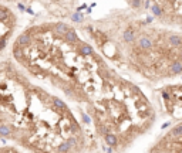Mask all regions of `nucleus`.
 <instances>
[{
	"mask_svg": "<svg viewBox=\"0 0 182 153\" xmlns=\"http://www.w3.org/2000/svg\"><path fill=\"white\" fill-rule=\"evenodd\" d=\"M0 138L41 153L81 152L85 146L70 106L12 60H0Z\"/></svg>",
	"mask_w": 182,
	"mask_h": 153,
	"instance_id": "nucleus-1",
	"label": "nucleus"
},
{
	"mask_svg": "<svg viewBox=\"0 0 182 153\" xmlns=\"http://www.w3.org/2000/svg\"><path fill=\"white\" fill-rule=\"evenodd\" d=\"M12 55L31 78L84 105L95 96L112 71L95 47L71 26L60 21L26 27L13 41Z\"/></svg>",
	"mask_w": 182,
	"mask_h": 153,
	"instance_id": "nucleus-2",
	"label": "nucleus"
},
{
	"mask_svg": "<svg viewBox=\"0 0 182 153\" xmlns=\"http://www.w3.org/2000/svg\"><path fill=\"white\" fill-rule=\"evenodd\" d=\"M90 35L105 60L148 81H162L182 74V33L154 20H121Z\"/></svg>",
	"mask_w": 182,
	"mask_h": 153,
	"instance_id": "nucleus-3",
	"label": "nucleus"
},
{
	"mask_svg": "<svg viewBox=\"0 0 182 153\" xmlns=\"http://www.w3.org/2000/svg\"><path fill=\"white\" fill-rule=\"evenodd\" d=\"M95 133L110 150H125L155 123V109L145 94L114 70L88 104Z\"/></svg>",
	"mask_w": 182,
	"mask_h": 153,
	"instance_id": "nucleus-4",
	"label": "nucleus"
},
{
	"mask_svg": "<svg viewBox=\"0 0 182 153\" xmlns=\"http://www.w3.org/2000/svg\"><path fill=\"white\" fill-rule=\"evenodd\" d=\"M147 9L159 24L182 28V0H147Z\"/></svg>",
	"mask_w": 182,
	"mask_h": 153,
	"instance_id": "nucleus-5",
	"label": "nucleus"
},
{
	"mask_svg": "<svg viewBox=\"0 0 182 153\" xmlns=\"http://www.w3.org/2000/svg\"><path fill=\"white\" fill-rule=\"evenodd\" d=\"M165 112L175 121H182V85H169L161 91Z\"/></svg>",
	"mask_w": 182,
	"mask_h": 153,
	"instance_id": "nucleus-6",
	"label": "nucleus"
},
{
	"mask_svg": "<svg viewBox=\"0 0 182 153\" xmlns=\"http://www.w3.org/2000/svg\"><path fill=\"white\" fill-rule=\"evenodd\" d=\"M17 27V16L6 4L0 3V51L5 50Z\"/></svg>",
	"mask_w": 182,
	"mask_h": 153,
	"instance_id": "nucleus-7",
	"label": "nucleus"
},
{
	"mask_svg": "<svg viewBox=\"0 0 182 153\" xmlns=\"http://www.w3.org/2000/svg\"><path fill=\"white\" fill-rule=\"evenodd\" d=\"M152 152H182V121L173 125L158 140Z\"/></svg>",
	"mask_w": 182,
	"mask_h": 153,
	"instance_id": "nucleus-8",
	"label": "nucleus"
},
{
	"mask_svg": "<svg viewBox=\"0 0 182 153\" xmlns=\"http://www.w3.org/2000/svg\"><path fill=\"white\" fill-rule=\"evenodd\" d=\"M22 1H27V3H63L67 0H22Z\"/></svg>",
	"mask_w": 182,
	"mask_h": 153,
	"instance_id": "nucleus-9",
	"label": "nucleus"
}]
</instances>
